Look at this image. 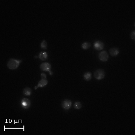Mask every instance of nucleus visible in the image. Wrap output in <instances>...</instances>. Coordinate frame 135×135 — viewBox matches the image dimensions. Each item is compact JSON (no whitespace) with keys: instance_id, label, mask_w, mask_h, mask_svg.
Listing matches in <instances>:
<instances>
[{"instance_id":"1a4fd4ad","label":"nucleus","mask_w":135,"mask_h":135,"mask_svg":"<svg viewBox=\"0 0 135 135\" xmlns=\"http://www.w3.org/2000/svg\"><path fill=\"white\" fill-rule=\"evenodd\" d=\"M119 53V49L116 47L112 48L109 50V53L112 56H116Z\"/></svg>"},{"instance_id":"39448f33","label":"nucleus","mask_w":135,"mask_h":135,"mask_svg":"<svg viewBox=\"0 0 135 135\" xmlns=\"http://www.w3.org/2000/svg\"><path fill=\"white\" fill-rule=\"evenodd\" d=\"M94 48L96 50L100 51L104 48V44L102 41H97L94 42Z\"/></svg>"},{"instance_id":"f8f14e48","label":"nucleus","mask_w":135,"mask_h":135,"mask_svg":"<svg viewBox=\"0 0 135 135\" xmlns=\"http://www.w3.org/2000/svg\"><path fill=\"white\" fill-rule=\"evenodd\" d=\"M83 77L84 78L85 80L86 81H89L90 80L91 78H92V75H91V73L90 72H86L84 73V75H83Z\"/></svg>"},{"instance_id":"9b49d317","label":"nucleus","mask_w":135,"mask_h":135,"mask_svg":"<svg viewBox=\"0 0 135 135\" xmlns=\"http://www.w3.org/2000/svg\"><path fill=\"white\" fill-rule=\"evenodd\" d=\"M32 93V90L31 89L27 87L24 88L23 90V94L26 96H29Z\"/></svg>"},{"instance_id":"a211bd4d","label":"nucleus","mask_w":135,"mask_h":135,"mask_svg":"<svg viewBox=\"0 0 135 135\" xmlns=\"http://www.w3.org/2000/svg\"><path fill=\"white\" fill-rule=\"evenodd\" d=\"M49 73H50V75H52L53 74V73H52V72L51 71V70L50 71H49Z\"/></svg>"},{"instance_id":"dca6fc26","label":"nucleus","mask_w":135,"mask_h":135,"mask_svg":"<svg viewBox=\"0 0 135 135\" xmlns=\"http://www.w3.org/2000/svg\"><path fill=\"white\" fill-rule=\"evenodd\" d=\"M135 31H133L131 32V38L132 39H133V40H135Z\"/></svg>"},{"instance_id":"9d476101","label":"nucleus","mask_w":135,"mask_h":135,"mask_svg":"<svg viewBox=\"0 0 135 135\" xmlns=\"http://www.w3.org/2000/svg\"><path fill=\"white\" fill-rule=\"evenodd\" d=\"M38 58L41 59V60H46L48 58V54L46 52H41L38 55Z\"/></svg>"},{"instance_id":"f257e3e1","label":"nucleus","mask_w":135,"mask_h":135,"mask_svg":"<svg viewBox=\"0 0 135 135\" xmlns=\"http://www.w3.org/2000/svg\"><path fill=\"white\" fill-rule=\"evenodd\" d=\"M22 60H18L11 58L8 61L7 63V66L10 69H15L18 68Z\"/></svg>"},{"instance_id":"ddd939ff","label":"nucleus","mask_w":135,"mask_h":135,"mask_svg":"<svg viewBox=\"0 0 135 135\" xmlns=\"http://www.w3.org/2000/svg\"><path fill=\"white\" fill-rule=\"evenodd\" d=\"M91 46V44L90 43L88 42H84L82 45V47L83 49L85 50H87L89 49Z\"/></svg>"},{"instance_id":"6e6552de","label":"nucleus","mask_w":135,"mask_h":135,"mask_svg":"<svg viewBox=\"0 0 135 135\" xmlns=\"http://www.w3.org/2000/svg\"><path fill=\"white\" fill-rule=\"evenodd\" d=\"M48 84V81L46 79H41L38 83V85L35 87V89H36L38 88H43L45 87Z\"/></svg>"},{"instance_id":"2eb2a0df","label":"nucleus","mask_w":135,"mask_h":135,"mask_svg":"<svg viewBox=\"0 0 135 135\" xmlns=\"http://www.w3.org/2000/svg\"><path fill=\"white\" fill-rule=\"evenodd\" d=\"M47 41H46V40H44L41 42V47L43 49H46L47 48Z\"/></svg>"},{"instance_id":"20e7f679","label":"nucleus","mask_w":135,"mask_h":135,"mask_svg":"<svg viewBox=\"0 0 135 135\" xmlns=\"http://www.w3.org/2000/svg\"><path fill=\"white\" fill-rule=\"evenodd\" d=\"M99 58L101 61L106 62L109 59V55L106 51H102L99 54Z\"/></svg>"},{"instance_id":"4468645a","label":"nucleus","mask_w":135,"mask_h":135,"mask_svg":"<svg viewBox=\"0 0 135 135\" xmlns=\"http://www.w3.org/2000/svg\"><path fill=\"white\" fill-rule=\"evenodd\" d=\"M74 107L76 109H80L82 107V104L80 102H76L74 104Z\"/></svg>"},{"instance_id":"f3484780","label":"nucleus","mask_w":135,"mask_h":135,"mask_svg":"<svg viewBox=\"0 0 135 135\" xmlns=\"http://www.w3.org/2000/svg\"><path fill=\"white\" fill-rule=\"evenodd\" d=\"M41 79H46L47 76L45 73H41Z\"/></svg>"},{"instance_id":"7ed1b4c3","label":"nucleus","mask_w":135,"mask_h":135,"mask_svg":"<svg viewBox=\"0 0 135 135\" xmlns=\"http://www.w3.org/2000/svg\"><path fill=\"white\" fill-rule=\"evenodd\" d=\"M20 104L23 108L24 109H28L29 108L31 105V102L29 99L27 98H24L21 100Z\"/></svg>"},{"instance_id":"423d86ee","label":"nucleus","mask_w":135,"mask_h":135,"mask_svg":"<svg viewBox=\"0 0 135 135\" xmlns=\"http://www.w3.org/2000/svg\"><path fill=\"white\" fill-rule=\"evenodd\" d=\"M40 69L41 70L43 71H46V72H49L51 71V64L47 62H45L43 63H42L41 65H40Z\"/></svg>"},{"instance_id":"0eeeda50","label":"nucleus","mask_w":135,"mask_h":135,"mask_svg":"<svg viewBox=\"0 0 135 135\" xmlns=\"http://www.w3.org/2000/svg\"><path fill=\"white\" fill-rule=\"evenodd\" d=\"M72 106V102L70 100H65L62 103V106L65 110H69Z\"/></svg>"},{"instance_id":"f03ea898","label":"nucleus","mask_w":135,"mask_h":135,"mask_svg":"<svg viewBox=\"0 0 135 135\" xmlns=\"http://www.w3.org/2000/svg\"><path fill=\"white\" fill-rule=\"evenodd\" d=\"M94 77H95L97 80H101L105 76V71L103 69H99L96 71H95L94 73Z\"/></svg>"}]
</instances>
